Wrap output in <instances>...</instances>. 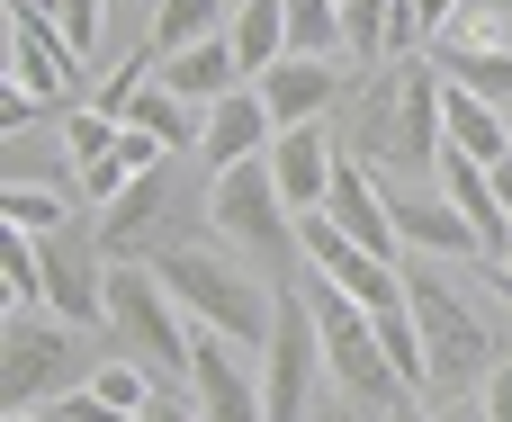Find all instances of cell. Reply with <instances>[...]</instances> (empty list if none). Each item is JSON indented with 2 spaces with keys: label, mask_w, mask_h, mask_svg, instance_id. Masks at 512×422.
Segmentation results:
<instances>
[{
  "label": "cell",
  "mask_w": 512,
  "mask_h": 422,
  "mask_svg": "<svg viewBox=\"0 0 512 422\" xmlns=\"http://www.w3.org/2000/svg\"><path fill=\"white\" fill-rule=\"evenodd\" d=\"M441 99H450V81H441L432 54H396V63L360 72L351 99H342V153L369 162L378 180H387V171H432V162L450 153Z\"/></svg>",
  "instance_id": "1"
},
{
  "label": "cell",
  "mask_w": 512,
  "mask_h": 422,
  "mask_svg": "<svg viewBox=\"0 0 512 422\" xmlns=\"http://www.w3.org/2000/svg\"><path fill=\"white\" fill-rule=\"evenodd\" d=\"M405 315L423 324V360H432V396H486V378L504 369L512 351L486 333V315L423 261V252H405Z\"/></svg>",
  "instance_id": "3"
},
{
  "label": "cell",
  "mask_w": 512,
  "mask_h": 422,
  "mask_svg": "<svg viewBox=\"0 0 512 422\" xmlns=\"http://www.w3.org/2000/svg\"><path fill=\"white\" fill-rule=\"evenodd\" d=\"M81 396V333L63 315H9L0 324V414H54Z\"/></svg>",
  "instance_id": "5"
},
{
  "label": "cell",
  "mask_w": 512,
  "mask_h": 422,
  "mask_svg": "<svg viewBox=\"0 0 512 422\" xmlns=\"http://www.w3.org/2000/svg\"><path fill=\"white\" fill-rule=\"evenodd\" d=\"M504 270H512V261H504Z\"/></svg>",
  "instance_id": "40"
},
{
  "label": "cell",
  "mask_w": 512,
  "mask_h": 422,
  "mask_svg": "<svg viewBox=\"0 0 512 422\" xmlns=\"http://www.w3.org/2000/svg\"><path fill=\"white\" fill-rule=\"evenodd\" d=\"M36 261H45V315H63L72 333H99L108 324V252H99V225L36 234Z\"/></svg>",
  "instance_id": "9"
},
{
  "label": "cell",
  "mask_w": 512,
  "mask_h": 422,
  "mask_svg": "<svg viewBox=\"0 0 512 422\" xmlns=\"http://www.w3.org/2000/svg\"><path fill=\"white\" fill-rule=\"evenodd\" d=\"M180 387H189V405L207 422H270V387H261V369H252V351L243 342H225V333H189V369H180Z\"/></svg>",
  "instance_id": "10"
},
{
  "label": "cell",
  "mask_w": 512,
  "mask_h": 422,
  "mask_svg": "<svg viewBox=\"0 0 512 422\" xmlns=\"http://www.w3.org/2000/svg\"><path fill=\"white\" fill-rule=\"evenodd\" d=\"M414 18H423V45H441V36L468 18V0H414Z\"/></svg>",
  "instance_id": "31"
},
{
  "label": "cell",
  "mask_w": 512,
  "mask_h": 422,
  "mask_svg": "<svg viewBox=\"0 0 512 422\" xmlns=\"http://www.w3.org/2000/svg\"><path fill=\"white\" fill-rule=\"evenodd\" d=\"M441 126H450V153H468V162H512V126H504V108L495 99H477V90H450L441 99Z\"/></svg>",
  "instance_id": "20"
},
{
  "label": "cell",
  "mask_w": 512,
  "mask_h": 422,
  "mask_svg": "<svg viewBox=\"0 0 512 422\" xmlns=\"http://www.w3.org/2000/svg\"><path fill=\"white\" fill-rule=\"evenodd\" d=\"M378 422H441V414H432V405H423V396H405V405H396V414H378Z\"/></svg>",
  "instance_id": "34"
},
{
  "label": "cell",
  "mask_w": 512,
  "mask_h": 422,
  "mask_svg": "<svg viewBox=\"0 0 512 422\" xmlns=\"http://www.w3.org/2000/svg\"><path fill=\"white\" fill-rule=\"evenodd\" d=\"M9 18H54V0H9Z\"/></svg>",
  "instance_id": "35"
},
{
  "label": "cell",
  "mask_w": 512,
  "mask_h": 422,
  "mask_svg": "<svg viewBox=\"0 0 512 422\" xmlns=\"http://www.w3.org/2000/svg\"><path fill=\"white\" fill-rule=\"evenodd\" d=\"M171 297H180V315L189 324H207V333H225V342H243L252 360L270 351V324H279V288L252 270V261H234V243L207 225V234H189V243H162L153 261H144Z\"/></svg>",
  "instance_id": "2"
},
{
  "label": "cell",
  "mask_w": 512,
  "mask_h": 422,
  "mask_svg": "<svg viewBox=\"0 0 512 422\" xmlns=\"http://www.w3.org/2000/svg\"><path fill=\"white\" fill-rule=\"evenodd\" d=\"M225 45H234L243 81L279 72V63H288V0H243V9L225 18Z\"/></svg>",
  "instance_id": "19"
},
{
  "label": "cell",
  "mask_w": 512,
  "mask_h": 422,
  "mask_svg": "<svg viewBox=\"0 0 512 422\" xmlns=\"http://www.w3.org/2000/svg\"><path fill=\"white\" fill-rule=\"evenodd\" d=\"M198 225L180 216V198H171V162L162 171H144L117 207H99V252L108 261H153L162 243H189Z\"/></svg>",
  "instance_id": "11"
},
{
  "label": "cell",
  "mask_w": 512,
  "mask_h": 422,
  "mask_svg": "<svg viewBox=\"0 0 512 422\" xmlns=\"http://www.w3.org/2000/svg\"><path fill=\"white\" fill-rule=\"evenodd\" d=\"M0 225H18V234H63V225H81V216L63 207V189L9 180V189H0Z\"/></svg>",
  "instance_id": "27"
},
{
  "label": "cell",
  "mask_w": 512,
  "mask_h": 422,
  "mask_svg": "<svg viewBox=\"0 0 512 422\" xmlns=\"http://www.w3.org/2000/svg\"><path fill=\"white\" fill-rule=\"evenodd\" d=\"M36 126H63V108H54V99H27V90H0V135L18 144V135H36Z\"/></svg>",
  "instance_id": "28"
},
{
  "label": "cell",
  "mask_w": 512,
  "mask_h": 422,
  "mask_svg": "<svg viewBox=\"0 0 512 422\" xmlns=\"http://www.w3.org/2000/svg\"><path fill=\"white\" fill-rule=\"evenodd\" d=\"M351 414H360V405H342V396H333V405H324V414H315V422H351Z\"/></svg>",
  "instance_id": "37"
},
{
  "label": "cell",
  "mask_w": 512,
  "mask_h": 422,
  "mask_svg": "<svg viewBox=\"0 0 512 422\" xmlns=\"http://www.w3.org/2000/svg\"><path fill=\"white\" fill-rule=\"evenodd\" d=\"M0 90L81 108V54H72V36L54 18H9V72H0Z\"/></svg>",
  "instance_id": "12"
},
{
  "label": "cell",
  "mask_w": 512,
  "mask_h": 422,
  "mask_svg": "<svg viewBox=\"0 0 512 422\" xmlns=\"http://www.w3.org/2000/svg\"><path fill=\"white\" fill-rule=\"evenodd\" d=\"M153 81H162V90H180L189 108H216V99H234V90H252L225 36H207V45H189V54H162V63H153Z\"/></svg>",
  "instance_id": "17"
},
{
  "label": "cell",
  "mask_w": 512,
  "mask_h": 422,
  "mask_svg": "<svg viewBox=\"0 0 512 422\" xmlns=\"http://www.w3.org/2000/svg\"><path fill=\"white\" fill-rule=\"evenodd\" d=\"M99 18H108V0H54V27L72 36V54H90V45H99Z\"/></svg>",
  "instance_id": "29"
},
{
  "label": "cell",
  "mask_w": 512,
  "mask_h": 422,
  "mask_svg": "<svg viewBox=\"0 0 512 422\" xmlns=\"http://www.w3.org/2000/svg\"><path fill=\"white\" fill-rule=\"evenodd\" d=\"M144 422H207V414H198L189 396H153V414H144Z\"/></svg>",
  "instance_id": "33"
},
{
  "label": "cell",
  "mask_w": 512,
  "mask_h": 422,
  "mask_svg": "<svg viewBox=\"0 0 512 422\" xmlns=\"http://www.w3.org/2000/svg\"><path fill=\"white\" fill-rule=\"evenodd\" d=\"M54 422H144V414H126V405H108V396H90V387H81V396H63V405H54Z\"/></svg>",
  "instance_id": "30"
},
{
  "label": "cell",
  "mask_w": 512,
  "mask_h": 422,
  "mask_svg": "<svg viewBox=\"0 0 512 422\" xmlns=\"http://www.w3.org/2000/svg\"><path fill=\"white\" fill-rule=\"evenodd\" d=\"M270 144H279V117L261 108V90H234V99H216V108H207V135H198V171H207V180H225V171L261 162Z\"/></svg>",
  "instance_id": "16"
},
{
  "label": "cell",
  "mask_w": 512,
  "mask_h": 422,
  "mask_svg": "<svg viewBox=\"0 0 512 422\" xmlns=\"http://www.w3.org/2000/svg\"><path fill=\"white\" fill-rule=\"evenodd\" d=\"M333 171H342V126H288V135L270 144V180H279V198H288L297 216H324Z\"/></svg>",
  "instance_id": "14"
},
{
  "label": "cell",
  "mask_w": 512,
  "mask_h": 422,
  "mask_svg": "<svg viewBox=\"0 0 512 422\" xmlns=\"http://www.w3.org/2000/svg\"><path fill=\"white\" fill-rule=\"evenodd\" d=\"M288 54L342 63V0H288Z\"/></svg>",
  "instance_id": "26"
},
{
  "label": "cell",
  "mask_w": 512,
  "mask_h": 422,
  "mask_svg": "<svg viewBox=\"0 0 512 422\" xmlns=\"http://www.w3.org/2000/svg\"><path fill=\"white\" fill-rule=\"evenodd\" d=\"M378 324V351H387V369L405 378V396H423L432 405V360H423V324L405 315V306H387V315H369Z\"/></svg>",
  "instance_id": "25"
},
{
  "label": "cell",
  "mask_w": 512,
  "mask_h": 422,
  "mask_svg": "<svg viewBox=\"0 0 512 422\" xmlns=\"http://www.w3.org/2000/svg\"><path fill=\"white\" fill-rule=\"evenodd\" d=\"M54 135H63V162H72V180H81V171H99V162L126 144V117H108L99 99H81V108H63V126H54Z\"/></svg>",
  "instance_id": "24"
},
{
  "label": "cell",
  "mask_w": 512,
  "mask_h": 422,
  "mask_svg": "<svg viewBox=\"0 0 512 422\" xmlns=\"http://www.w3.org/2000/svg\"><path fill=\"white\" fill-rule=\"evenodd\" d=\"M0 422H54V414H0Z\"/></svg>",
  "instance_id": "38"
},
{
  "label": "cell",
  "mask_w": 512,
  "mask_h": 422,
  "mask_svg": "<svg viewBox=\"0 0 512 422\" xmlns=\"http://www.w3.org/2000/svg\"><path fill=\"white\" fill-rule=\"evenodd\" d=\"M108 324H117V342L162 378V369H189V315H180V297L144 270V261H108Z\"/></svg>",
  "instance_id": "7"
},
{
  "label": "cell",
  "mask_w": 512,
  "mask_h": 422,
  "mask_svg": "<svg viewBox=\"0 0 512 422\" xmlns=\"http://www.w3.org/2000/svg\"><path fill=\"white\" fill-rule=\"evenodd\" d=\"M207 225H216L270 288H297V270H306V252H297V207L279 198L270 153L243 162V171H225V180H207Z\"/></svg>",
  "instance_id": "4"
},
{
  "label": "cell",
  "mask_w": 512,
  "mask_h": 422,
  "mask_svg": "<svg viewBox=\"0 0 512 422\" xmlns=\"http://www.w3.org/2000/svg\"><path fill=\"white\" fill-rule=\"evenodd\" d=\"M324 216H333V225H342L360 252H378V261H405V234H396V198L378 189V171H369V162H351V153H342Z\"/></svg>",
  "instance_id": "15"
},
{
  "label": "cell",
  "mask_w": 512,
  "mask_h": 422,
  "mask_svg": "<svg viewBox=\"0 0 512 422\" xmlns=\"http://www.w3.org/2000/svg\"><path fill=\"white\" fill-rule=\"evenodd\" d=\"M306 297H315V333H324V378H333V396L360 405V414H396V405H405V378L387 369L378 324H369L342 288H324V279H306Z\"/></svg>",
  "instance_id": "6"
},
{
  "label": "cell",
  "mask_w": 512,
  "mask_h": 422,
  "mask_svg": "<svg viewBox=\"0 0 512 422\" xmlns=\"http://www.w3.org/2000/svg\"><path fill=\"white\" fill-rule=\"evenodd\" d=\"M126 126H144V135H153V144H171V153H198V135H207V108H189L180 90L144 81V90H135V108H126Z\"/></svg>",
  "instance_id": "23"
},
{
  "label": "cell",
  "mask_w": 512,
  "mask_h": 422,
  "mask_svg": "<svg viewBox=\"0 0 512 422\" xmlns=\"http://www.w3.org/2000/svg\"><path fill=\"white\" fill-rule=\"evenodd\" d=\"M234 9H243V0H234Z\"/></svg>",
  "instance_id": "39"
},
{
  "label": "cell",
  "mask_w": 512,
  "mask_h": 422,
  "mask_svg": "<svg viewBox=\"0 0 512 422\" xmlns=\"http://www.w3.org/2000/svg\"><path fill=\"white\" fill-rule=\"evenodd\" d=\"M261 387H270V422H315V387H324V333H315V297L306 279L279 288V324H270V351H261Z\"/></svg>",
  "instance_id": "8"
},
{
  "label": "cell",
  "mask_w": 512,
  "mask_h": 422,
  "mask_svg": "<svg viewBox=\"0 0 512 422\" xmlns=\"http://www.w3.org/2000/svg\"><path fill=\"white\" fill-rule=\"evenodd\" d=\"M432 63H441L450 90H477V99H495V108L512 99V45H459V36H441Z\"/></svg>",
  "instance_id": "21"
},
{
  "label": "cell",
  "mask_w": 512,
  "mask_h": 422,
  "mask_svg": "<svg viewBox=\"0 0 512 422\" xmlns=\"http://www.w3.org/2000/svg\"><path fill=\"white\" fill-rule=\"evenodd\" d=\"M252 90H261V108H270L279 135H288V126H333V108L351 99V72H342V63H306V54H288V63L261 72Z\"/></svg>",
  "instance_id": "13"
},
{
  "label": "cell",
  "mask_w": 512,
  "mask_h": 422,
  "mask_svg": "<svg viewBox=\"0 0 512 422\" xmlns=\"http://www.w3.org/2000/svg\"><path fill=\"white\" fill-rule=\"evenodd\" d=\"M225 18H234V0H153V36H144V54H153V63H162V54H189V45L225 36Z\"/></svg>",
  "instance_id": "22"
},
{
  "label": "cell",
  "mask_w": 512,
  "mask_h": 422,
  "mask_svg": "<svg viewBox=\"0 0 512 422\" xmlns=\"http://www.w3.org/2000/svg\"><path fill=\"white\" fill-rule=\"evenodd\" d=\"M477 405H486V422H512V360L486 378V396H477Z\"/></svg>",
  "instance_id": "32"
},
{
  "label": "cell",
  "mask_w": 512,
  "mask_h": 422,
  "mask_svg": "<svg viewBox=\"0 0 512 422\" xmlns=\"http://www.w3.org/2000/svg\"><path fill=\"white\" fill-rule=\"evenodd\" d=\"M495 198H504V216H512V162H495Z\"/></svg>",
  "instance_id": "36"
},
{
  "label": "cell",
  "mask_w": 512,
  "mask_h": 422,
  "mask_svg": "<svg viewBox=\"0 0 512 422\" xmlns=\"http://www.w3.org/2000/svg\"><path fill=\"white\" fill-rule=\"evenodd\" d=\"M396 234H405V252H423V261H477V225H468L441 189L396 198Z\"/></svg>",
  "instance_id": "18"
}]
</instances>
